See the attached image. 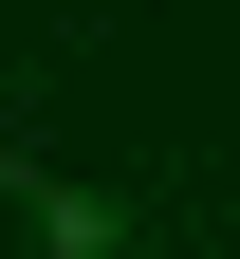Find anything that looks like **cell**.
I'll return each instance as SVG.
<instances>
[{
	"label": "cell",
	"instance_id": "obj_1",
	"mask_svg": "<svg viewBox=\"0 0 240 259\" xmlns=\"http://www.w3.org/2000/svg\"><path fill=\"white\" fill-rule=\"evenodd\" d=\"M37 259H129V204L111 185H37Z\"/></svg>",
	"mask_w": 240,
	"mask_h": 259
}]
</instances>
